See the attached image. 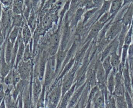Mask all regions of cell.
<instances>
[{"label":"cell","mask_w":133,"mask_h":108,"mask_svg":"<svg viewBox=\"0 0 133 108\" xmlns=\"http://www.w3.org/2000/svg\"><path fill=\"white\" fill-rule=\"evenodd\" d=\"M61 99V80L55 82L46 95L47 108H57Z\"/></svg>","instance_id":"6da1fadb"},{"label":"cell","mask_w":133,"mask_h":108,"mask_svg":"<svg viewBox=\"0 0 133 108\" xmlns=\"http://www.w3.org/2000/svg\"><path fill=\"white\" fill-rule=\"evenodd\" d=\"M132 34H133V22L126 33L124 45H125L128 47L130 46V45L131 44L132 40Z\"/></svg>","instance_id":"484cf974"},{"label":"cell","mask_w":133,"mask_h":108,"mask_svg":"<svg viewBox=\"0 0 133 108\" xmlns=\"http://www.w3.org/2000/svg\"><path fill=\"white\" fill-rule=\"evenodd\" d=\"M18 104L17 107L18 108H23L22 95H20L19 96V98H18Z\"/></svg>","instance_id":"74e56055"},{"label":"cell","mask_w":133,"mask_h":108,"mask_svg":"<svg viewBox=\"0 0 133 108\" xmlns=\"http://www.w3.org/2000/svg\"><path fill=\"white\" fill-rule=\"evenodd\" d=\"M41 84L38 79L35 80L33 85V105L36 104L38 99L41 93Z\"/></svg>","instance_id":"e0dca14e"},{"label":"cell","mask_w":133,"mask_h":108,"mask_svg":"<svg viewBox=\"0 0 133 108\" xmlns=\"http://www.w3.org/2000/svg\"><path fill=\"white\" fill-rule=\"evenodd\" d=\"M20 31V28L14 26L11 32H10L8 39L10 41H11L12 43L15 44V43L18 36Z\"/></svg>","instance_id":"f1b7e54d"},{"label":"cell","mask_w":133,"mask_h":108,"mask_svg":"<svg viewBox=\"0 0 133 108\" xmlns=\"http://www.w3.org/2000/svg\"><path fill=\"white\" fill-rule=\"evenodd\" d=\"M47 55L46 52H44L41 57L40 63H39V78L42 80L44 77L45 73V70L46 68V64L47 63Z\"/></svg>","instance_id":"603a6c76"},{"label":"cell","mask_w":133,"mask_h":108,"mask_svg":"<svg viewBox=\"0 0 133 108\" xmlns=\"http://www.w3.org/2000/svg\"><path fill=\"white\" fill-rule=\"evenodd\" d=\"M21 78L24 80H28L31 73L32 63L31 61L24 62L22 60L18 64L17 68Z\"/></svg>","instance_id":"52a82bcc"},{"label":"cell","mask_w":133,"mask_h":108,"mask_svg":"<svg viewBox=\"0 0 133 108\" xmlns=\"http://www.w3.org/2000/svg\"><path fill=\"white\" fill-rule=\"evenodd\" d=\"M31 47L30 44L28 43L25 46L24 52L22 58V60L24 62H27L30 61L31 58Z\"/></svg>","instance_id":"4dcf8cb0"},{"label":"cell","mask_w":133,"mask_h":108,"mask_svg":"<svg viewBox=\"0 0 133 108\" xmlns=\"http://www.w3.org/2000/svg\"><path fill=\"white\" fill-rule=\"evenodd\" d=\"M56 58L55 56H53L50 58L47 63L46 70V74L45 76V81H44V86L45 87L48 86L51 83L54 77L55 76V63Z\"/></svg>","instance_id":"277c9868"},{"label":"cell","mask_w":133,"mask_h":108,"mask_svg":"<svg viewBox=\"0 0 133 108\" xmlns=\"http://www.w3.org/2000/svg\"><path fill=\"white\" fill-rule=\"evenodd\" d=\"M21 34L23 43H24L25 45H26L31 40L32 36L31 30L27 24H25L23 26V28L21 29Z\"/></svg>","instance_id":"ffe728a7"},{"label":"cell","mask_w":133,"mask_h":108,"mask_svg":"<svg viewBox=\"0 0 133 108\" xmlns=\"http://www.w3.org/2000/svg\"><path fill=\"white\" fill-rule=\"evenodd\" d=\"M131 97L133 100V79H132V92L131 94Z\"/></svg>","instance_id":"b9f144b4"},{"label":"cell","mask_w":133,"mask_h":108,"mask_svg":"<svg viewBox=\"0 0 133 108\" xmlns=\"http://www.w3.org/2000/svg\"><path fill=\"white\" fill-rule=\"evenodd\" d=\"M105 108H109V107H108V106L107 105H106V104H105Z\"/></svg>","instance_id":"ee69618b"},{"label":"cell","mask_w":133,"mask_h":108,"mask_svg":"<svg viewBox=\"0 0 133 108\" xmlns=\"http://www.w3.org/2000/svg\"><path fill=\"white\" fill-rule=\"evenodd\" d=\"M122 74L125 90L131 95L132 92V79L130 75L129 66L128 59H127L125 64L122 70Z\"/></svg>","instance_id":"8992f818"},{"label":"cell","mask_w":133,"mask_h":108,"mask_svg":"<svg viewBox=\"0 0 133 108\" xmlns=\"http://www.w3.org/2000/svg\"><path fill=\"white\" fill-rule=\"evenodd\" d=\"M75 72L70 71L62 78L61 80V98L72 87L75 81Z\"/></svg>","instance_id":"5b68a950"},{"label":"cell","mask_w":133,"mask_h":108,"mask_svg":"<svg viewBox=\"0 0 133 108\" xmlns=\"http://www.w3.org/2000/svg\"><path fill=\"white\" fill-rule=\"evenodd\" d=\"M100 108H105V106H103V107H100Z\"/></svg>","instance_id":"f6af8a7d"},{"label":"cell","mask_w":133,"mask_h":108,"mask_svg":"<svg viewBox=\"0 0 133 108\" xmlns=\"http://www.w3.org/2000/svg\"><path fill=\"white\" fill-rule=\"evenodd\" d=\"M115 74L112 71L108 77L106 82V88L108 92L111 94H113L115 88Z\"/></svg>","instance_id":"ac0fdd59"},{"label":"cell","mask_w":133,"mask_h":108,"mask_svg":"<svg viewBox=\"0 0 133 108\" xmlns=\"http://www.w3.org/2000/svg\"><path fill=\"white\" fill-rule=\"evenodd\" d=\"M99 9L98 8H93L87 11L84 15V19L82 21L83 24L84 25Z\"/></svg>","instance_id":"f546056e"},{"label":"cell","mask_w":133,"mask_h":108,"mask_svg":"<svg viewBox=\"0 0 133 108\" xmlns=\"http://www.w3.org/2000/svg\"><path fill=\"white\" fill-rule=\"evenodd\" d=\"M67 50H61L59 49L56 57V66H55V76L59 73L61 70L60 69L62 67V64L65 59Z\"/></svg>","instance_id":"2e32d148"},{"label":"cell","mask_w":133,"mask_h":108,"mask_svg":"<svg viewBox=\"0 0 133 108\" xmlns=\"http://www.w3.org/2000/svg\"><path fill=\"white\" fill-rule=\"evenodd\" d=\"M123 27L121 19H118L110 24L105 35V38L110 42L119 35Z\"/></svg>","instance_id":"7a4b0ae2"},{"label":"cell","mask_w":133,"mask_h":108,"mask_svg":"<svg viewBox=\"0 0 133 108\" xmlns=\"http://www.w3.org/2000/svg\"><path fill=\"white\" fill-rule=\"evenodd\" d=\"M122 23L125 26L130 28L133 19V4L131 3L127 8L123 17L121 19Z\"/></svg>","instance_id":"5bb4252c"},{"label":"cell","mask_w":133,"mask_h":108,"mask_svg":"<svg viewBox=\"0 0 133 108\" xmlns=\"http://www.w3.org/2000/svg\"><path fill=\"white\" fill-rule=\"evenodd\" d=\"M84 10H85V9L83 8H79L78 9H77V10H76L75 14V16L73 18V20H72V26H75L77 25V24L78 23V22L81 19L82 15L83 14Z\"/></svg>","instance_id":"4316f807"},{"label":"cell","mask_w":133,"mask_h":108,"mask_svg":"<svg viewBox=\"0 0 133 108\" xmlns=\"http://www.w3.org/2000/svg\"><path fill=\"white\" fill-rule=\"evenodd\" d=\"M86 84H87L86 82L81 86L75 89L70 100L67 108H73L78 103L82 93L86 86Z\"/></svg>","instance_id":"7c38bea8"},{"label":"cell","mask_w":133,"mask_h":108,"mask_svg":"<svg viewBox=\"0 0 133 108\" xmlns=\"http://www.w3.org/2000/svg\"><path fill=\"white\" fill-rule=\"evenodd\" d=\"M25 45L23 42L19 46L18 51L16 58V61H15V69L17 68L18 64L22 60L24 52V49H25Z\"/></svg>","instance_id":"d4e9b609"},{"label":"cell","mask_w":133,"mask_h":108,"mask_svg":"<svg viewBox=\"0 0 133 108\" xmlns=\"http://www.w3.org/2000/svg\"><path fill=\"white\" fill-rule=\"evenodd\" d=\"M117 108H127L125 95L115 96Z\"/></svg>","instance_id":"83f0119b"},{"label":"cell","mask_w":133,"mask_h":108,"mask_svg":"<svg viewBox=\"0 0 133 108\" xmlns=\"http://www.w3.org/2000/svg\"><path fill=\"white\" fill-rule=\"evenodd\" d=\"M112 0H104L102 5L101 6L99 10L98 14V16L96 19V21L98 20V19L100 18V17L103 15L104 14L109 12L110 8V5H111V3Z\"/></svg>","instance_id":"cb8c5ba5"},{"label":"cell","mask_w":133,"mask_h":108,"mask_svg":"<svg viewBox=\"0 0 133 108\" xmlns=\"http://www.w3.org/2000/svg\"><path fill=\"white\" fill-rule=\"evenodd\" d=\"M71 35V28L69 26V23H66L64 27L61 40L60 44L59 49L61 50H65L66 48L68 46V43L70 38Z\"/></svg>","instance_id":"30bf717a"},{"label":"cell","mask_w":133,"mask_h":108,"mask_svg":"<svg viewBox=\"0 0 133 108\" xmlns=\"http://www.w3.org/2000/svg\"><path fill=\"white\" fill-rule=\"evenodd\" d=\"M132 0H123V6H124V5H126L127 4L129 3Z\"/></svg>","instance_id":"ab89813d"},{"label":"cell","mask_w":133,"mask_h":108,"mask_svg":"<svg viewBox=\"0 0 133 108\" xmlns=\"http://www.w3.org/2000/svg\"><path fill=\"white\" fill-rule=\"evenodd\" d=\"M123 0H112L109 14L110 16L114 15L123 6Z\"/></svg>","instance_id":"d6986e66"},{"label":"cell","mask_w":133,"mask_h":108,"mask_svg":"<svg viewBox=\"0 0 133 108\" xmlns=\"http://www.w3.org/2000/svg\"><path fill=\"white\" fill-rule=\"evenodd\" d=\"M4 82L8 86L13 85V71L10 70L8 74L5 76L3 79Z\"/></svg>","instance_id":"d6a6232c"},{"label":"cell","mask_w":133,"mask_h":108,"mask_svg":"<svg viewBox=\"0 0 133 108\" xmlns=\"http://www.w3.org/2000/svg\"><path fill=\"white\" fill-rule=\"evenodd\" d=\"M6 95V93L4 91L3 86L2 83H0V103L4 99V97Z\"/></svg>","instance_id":"8d00e7d4"},{"label":"cell","mask_w":133,"mask_h":108,"mask_svg":"<svg viewBox=\"0 0 133 108\" xmlns=\"http://www.w3.org/2000/svg\"><path fill=\"white\" fill-rule=\"evenodd\" d=\"M78 45H79V39L76 38L74 39L72 45H71V46L70 47L69 49H68V50H67L66 56H65V59L64 60V62L62 64V65L60 71H62V70L63 69V68H64L65 65L73 58V57L74 56V53H75V52L76 51V49L77 48V47H78Z\"/></svg>","instance_id":"4fadbf2b"},{"label":"cell","mask_w":133,"mask_h":108,"mask_svg":"<svg viewBox=\"0 0 133 108\" xmlns=\"http://www.w3.org/2000/svg\"><path fill=\"white\" fill-rule=\"evenodd\" d=\"M115 85L113 95L114 96L124 95L125 91V88L121 71H119L115 74Z\"/></svg>","instance_id":"ba28073f"},{"label":"cell","mask_w":133,"mask_h":108,"mask_svg":"<svg viewBox=\"0 0 133 108\" xmlns=\"http://www.w3.org/2000/svg\"><path fill=\"white\" fill-rule=\"evenodd\" d=\"M38 0H32V3H33V5L34 6H35L37 3V2H38Z\"/></svg>","instance_id":"60d3db41"},{"label":"cell","mask_w":133,"mask_h":108,"mask_svg":"<svg viewBox=\"0 0 133 108\" xmlns=\"http://www.w3.org/2000/svg\"><path fill=\"white\" fill-rule=\"evenodd\" d=\"M14 44L10 41L8 39H7V43L5 48V59L7 63L10 65V62L11 60L12 49Z\"/></svg>","instance_id":"44dd1931"},{"label":"cell","mask_w":133,"mask_h":108,"mask_svg":"<svg viewBox=\"0 0 133 108\" xmlns=\"http://www.w3.org/2000/svg\"><path fill=\"white\" fill-rule=\"evenodd\" d=\"M23 19L21 17V16L19 15H16L14 16L13 21H12V26H17L20 28L23 25Z\"/></svg>","instance_id":"1f68e13d"},{"label":"cell","mask_w":133,"mask_h":108,"mask_svg":"<svg viewBox=\"0 0 133 108\" xmlns=\"http://www.w3.org/2000/svg\"><path fill=\"white\" fill-rule=\"evenodd\" d=\"M124 95L127 108H133V100L131 95L126 90L125 91Z\"/></svg>","instance_id":"836d02e7"},{"label":"cell","mask_w":133,"mask_h":108,"mask_svg":"<svg viewBox=\"0 0 133 108\" xmlns=\"http://www.w3.org/2000/svg\"><path fill=\"white\" fill-rule=\"evenodd\" d=\"M110 59L113 68L112 72L116 74L119 71L121 60V55L118 54L117 50H114L110 54Z\"/></svg>","instance_id":"9a60e30c"},{"label":"cell","mask_w":133,"mask_h":108,"mask_svg":"<svg viewBox=\"0 0 133 108\" xmlns=\"http://www.w3.org/2000/svg\"><path fill=\"white\" fill-rule=\"evenodd\" d=\"M0 108H6V105L5 99L0 103Z\"/></svg>","instance_id":"f35d334b"},{"label":"cell","mask_w":133,"mask_h":108,"mask_svg":"<svg viewBox=\"0 0 133 108\" xmlns=\"http://www.w3.org/2000/svg\"><path fill=\"white\" fill-rule=\"evenodd\" d=\"M102 65L105 71L106 76L108 78V77L110 75V74L112 71V65L111 62V59H110V55L108 56L106 58H104V59L101 62Z\"/></svg>","instance_id":"7402d4cb"},{"label":"cell","mask_w":133,"mask_h":108,"mask_svg":"<svg viewBox=\"0 0 133 108\" xmlns=\"http://www.w3.org/2000/svg\"><path fill=\"white\" fill-rule=\"evenodd\" d=\"M104 0H92L95 8H99L102 5Z\"/></svg>","instance_id":"d590c367"},{"label":"cell","mask_w":133,"mask_h":108,"mask_svg":"<svg viewBox=\"0 0 133 108\" xmlns=\"http://www.w3.org/2000/svg\"><path fill=\"white\" fill-rule=\"evenodd\" d=\"M96 85L100 90H104L106 87V82L107 77L105 71L102 65L101 60H100L97 66L96 70Z\"/></svg>","instance_id":"3957f363"},{"label":"cell","mask_w":133,"mask_h":108,"mask_svg":"<svg viewBox=\"0 0 133 108\" xmlns=\"http://www.w3.org/2000/svg\"><path fill=\"white\" fill-rule=\"evenodd\" d=\"M104 24V23H101L98 21H97L91 27V29L86 38L85 42V43L87 42H91L92 39L98 36L101 30L103 29Z\"/></svg>","instance_id":"8fae6325"},{"label":"cell","mask_w":133,"mask_h":108,"mask_svg":"<svg viewBox=\"0 0 133 108\" xmlns=\"http://www.w3.org/2000/svg\"><path fill=\"white\" fill-rule=\"evenodd\" d=\"M35 18L34 15H32L30 16L28 19V26H29L31 31L33 32L35 28Z\"/></svg>","instance_id":"e575fe53"},{"label":"cell","mask_w":133,"mask_h":108,"mask_svg":"<svg viewBox=\"0 0 133 108\" xmlns=\"http://www.w3.org/2000/svg\"><path fill=\"white\" fill-rule=\"evenodd\" d=\"M60 44V36L58 32H56L52 34L50 38L48 52L53 56L57 53Z\"/></svg>","instance_id":"9c48e42d"},{"label":"cell","mask_w":133,"mask_h":108,"mask_svg":"<svg viewBox=\"0 0 133 108\" xmlns=\"http://www.w3.org/2000/svg\"><path fill=\"white\" fill-rule=\"evenodd\" d=\"M73 108H80L79 107V101L78 102V103L73 107Z\"/></svg>","instance_id":"7bdbcfd3"}]
</instances>
